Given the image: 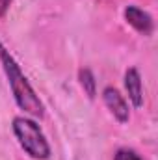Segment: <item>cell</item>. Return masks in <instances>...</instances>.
<instances>
[{"instance_id":"1","label":"cell","mask_w":158,"mask_h":160,"mask_svg":"<svg viewBox=\"0 0 158 160\" xmlns=\"http://www.w3.org/2000/svg\"><path fill=\"white\" fill-rule=\"evenodd\" d=\"M0 63H2V69L6 73V78H7V84L11 88V93H13L17 106L21 110H24L26 114L41 119L45 116V106H43L41 99L37 97L32 84L28 82L26 75L22 73L17 60L13 58V54L2 43H0Z\"/></svg>"},{"instance_id":"2","label":"cell","mask_w":158,"mask_h":160,"mask_svg":"<svg viewBox=\"0 0 158 160\" xmlns=\"http://www.w3.org/2000/svg\"><path fill=\"white\" fill-rule=\"evenodd\" d=\"M13 134L22 147V151L34 160H47L50 157V145L41 130V127L34 119L26 116L13 118Z\"/></svg>"},{"instance_id":"3","label":"cell","mask_w":158,"mask_h":160,"mask_svg":"<svg viewBox=\"0 0 158 160\" xmlns=\"http://www.w3.org/2000/svg\"><path fill=\"white\" fill-rule=\"evenodd\" d=\"M102 101L106 104V108L110 110V114L119 121V123H128L130 119V108L126 99L119 93L117 88L114 86H106L102 89Z\"/></svg>"},{"instance_id":"4","label":"cell","mask_w":158,"mask_h":160,"mask_svg":"<svg viewBox=\"0 0 158 160\" xmlns=\"http://www.w3.org/2000/svg\"><path fill=\"white\" fill-rule=\"evenodd\" d=\"M125 19H126V22H128L136 32H140V34H143V36H151L153 30H155V21H153V17H151L145 9H141V8H138V6H134V4H130V6L125 8Z\"/></svg>"},{"instance_id":"5","label":"cell","mask_w":158,"mask_h":160,"mask_svg":"<svg viewBox=\"0 0 158 160\" xmlns=\"http://www.w3.org/2000/svg\"><path fill=\"white\" fill-rule=\"evenodd\" d=\"M125 89L128 93L132 106L141 108L143 106V82H141V75L136 67H128L125 71Z\"/></svg>"},{"instance_id":"6","label":"cell","mask_w":158,"mask_h":160,"mask_svg":"<svg viewBox=\"0 0 158 160\" xmlns=\"http://www.w3.org/2000/svg\"><path fill=\"white\" fill-rule=\"evenodd\" d=\"M78 82H80V86H82V89H84V93L87 95V99L93 101L95 95H97V80H95L93 71L87 69V67L78 69Z\"/></svg>"},{"instance_id":"7","label":"cell","mask_w":158,"mask_h":160,"mask_svg":"<svg viewBox=\"0 0 158 160\" xmlns=\"http://www.w3.org/2000/svg\"><path fill=\"white\" fill-rule=\"evenodd\" d=\"M114 160H141V157L134 151V149H128V147H121L116 151Z\"/></svg>"},{"instance_id":"8","label":"cell","mask_w":158,"mask_h":160,"mask_svg":"<svg viewBox=\"0 0 158 160\" xmlns=\"http://www.w3.org/2000/svg\"><path fill=\"white\" fill-rule=\"evenodd\" d=\"M9 6H11V0H0V19L7 13Z\"/></svg>"}]
</instances>
